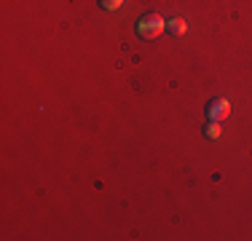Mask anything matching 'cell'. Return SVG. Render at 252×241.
I'll use <instances>...</instances> for the list:
<instances>
[{
  "instance_id": "5b68a950",
  "label": "cell",
  "mask_w": 252,
  "mask_h": 241,
  "mask_svg": "<svg viewBox=\"0 0 252 241\" xmlns=\"http://www.w3.org/2000/svg\"><path fill=\"white\" fill-rule=\"evenodd\" d=\"M99 5H102V8H107V11H116V8H121V5H124V0H99Z\"/></svg>"
},
{
  "instance_id": "3957f363",
  "label": "cell",
  "mask_w": 252,
  "mask_h": 241,
  "mask_svg": "<svg viewBox=\"0 0 252 241\" xmlns=\"http://www.w3.org/2000/svg\"><path fill=\"white\" fill-rule=\"evenodd\" d=\"M204 134H207L209 140H218V137H220V123H218V120H209L207 129H204Z\"/></svg>"
},
{
  "instance_id": "277c9868",
  "label": "cell",
  "mask_w": 252,
  "mask_h": 241,
  "mask_svg": "<svg viewBox=\"0 0 252 241\" xmlns=\"http://www.w3.org/2000/svg\"><path fill=\"white\" fill-rule=\"evenodd\" d=\"M169 30H172L175 35H183V32H185V19H172V22H169Z\"/></svg>"
},
{
  "instance_id": "6da1fadb",
  "label": "cell",
  "mask_w": 252,
  "mask_h": 241,
  "mask_svg": "<svg viewBox=\"0 0 252 241\" xmlns=\"http://www.w3.org/2000/svg\"><path fill=\"white\" fill-rule=\"evenodd\" d=\"M164 30H166V22L161 19L158 14H145V16H140V22H137V35L145 38V40H156Z\"/></svg>"
},
{
  "instance_id": "7a4b0ae2",
  "label": "cell",
  "mask_w": 252,
  "mask_h": 241,
  "mask_svg": "<svg viewBox=\"0 0 252 241\" xmlns=\"http://www.w3.org/2000/svg\"><path fill=\"white\" fill-rule=\"evenodd\" d=\"M228 116H231V102L228 99H212L207 105V118L209 120H218L220 123V120H225Z\"/></svg>"
}]
</instances>
